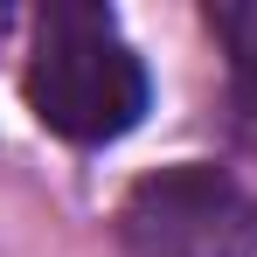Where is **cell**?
<instances>
[{"label": "cell", "instance_id": "cell-1", "mask_svg": "<svg viewBox=\"0 0 257 257\" xmlns=\"http://www.w3.org/2000/svg\"><path fill=\"white\" fill-rule=\"evenodd\" d=\"M21 90H28V111L70 146H111L153 104L139 49L90 0H63V7H49L35 21V49H28Z\"/></svg>", "mask_w": 257, "mask_h": 257}, {"label": "cell", "instance_id": "cell-2", "mask_svg": "<svg viewBox=\"0 0 257 257\" xmlns=\"http://www.w3.org/2000/svg\"><path fill=\"white\" fill-rule=\"evenodd\" d=\"M118 243L132 257H257V202L236 174L181 160L132 181L118 202Z\"/></svg>", "mask_w": 257, "mask_h": 257}, {"label": "cell", "instance_id": "cell-3", "mask_svg": "<svg viewBox=\"0 0 257 257\" xmlns=\"http://www.w3.org/2000/svg\"><path fill=\"white\" fill-rule=\"evenodd\" d=\"M236 104H243V125H250V139H257V56L236 63Z\"/></svg>", "mask_w": 257, "mask_h": 257}]
</instances>
